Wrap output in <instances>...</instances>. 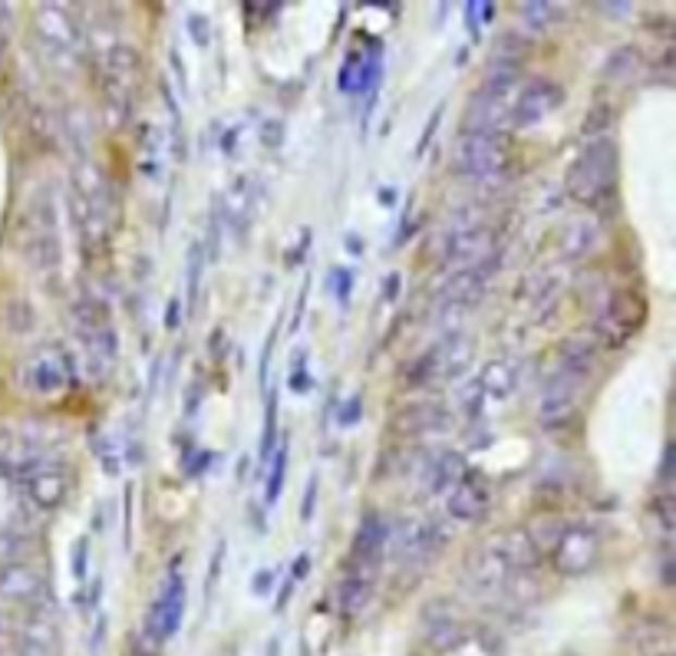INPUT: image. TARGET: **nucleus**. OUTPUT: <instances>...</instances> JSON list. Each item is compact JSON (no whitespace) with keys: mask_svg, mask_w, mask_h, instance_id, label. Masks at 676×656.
I'll return each instance as SVG.
<instances>
[{"mask_svg":"<svg viewBox=\"0 0 676 656\" xmlns=\"http://www.w3.org/2000/svg\"><path fill=\"white\" fill-rule=\"evenodd\" d=\"M538 548L531 544L525 528H505L492 537H486L479 548L466 558L463 578L469 591L492 597L512 587L518 578H525L538 565Z\"/></svg>","mask_w":676,"mask_h":656,"instance_id":"1","label":"nucleus"},{"mask_svg":"<svg viewBox=\"0 0 676 656\" xmlns=\"http://www.w3.org/2000/svg\"><path fill=\"white\" fill-rule=\"evenodd\" d=\"M521 89V66L489 63L482 86L472 92L463 113V133H505Z\"/></svg>","mask_w":676,"mask_h":656,"instance_id":"2","label":"nucleus"},{"mask_svg":"<svg viewBox=\"0 0 676 656\" xmlns=\"http://www.w3.org/2000/svg\"><path fill=\"white\" fill-rule=\"evenodd\" d=\"M34 40L47 66H53L60 76H73L83 66V27L76 14L63 4H37L34 8Z\"/></svg>","mask_w":676,"mask_h":656,"instance_id":"3","label":"nucleus"},{"mask_svg":"<svg viewBox=\"0 0 676 656\" xmlns=\"http://www.w3.org/2000/svg\"><path fill=\"white\" fill-rule=\"evenodd\" d=\"M568 195L578 205H601L617 188V146L607 136H594L575 156L565 175Z\"/></svg>","mask_w":676,"mask_h":656,"instance_id":"4","label":"nucleus"},{"mask_svg":"<svg viewBox=\"0 0 676 656\" xmlns=\"http://www.w3.org/2000/svg\"><path fill=\"white\" fill-rule=\"evenodd\" d=\"M21 248H24V258L40 274H57L63 268L60 218H57V201L50 191H37L27 201V211L21 218Z\"/></svg>","mask_w":676,"mask_h":656,"instance_id":"5","label":"nucleus"},{"mask_svg":"<svg viewBox=\"0 0 676 656\" xmlns=\"http://www.w3.org/2000/svg\"><path fill=\"white\" fill-rule=\"evenodd\" d=\"M102 96H106V120L112 129H120L133 116L136 102V83L143 70V57L133 44L116 40L102 53Z\"/></svg>","mask_w":676,"mask_h":656,"instance_id":"6","label":"nucleus"},{"mask_svg":"<svg viewBox=\"0 0 676 656\" xmlns=\"http://www.w3.org/2000/svg\"><path fill=\"white\" fill-rule=\"evenodd\" d=\"M73 323H76V337L86 350L89 373L96 380L109 376L112 363H116V354H120V341H116V326H112L106 304L96 297H79L73 304Z\"/></svg>","mask_w":676,"mask_h":656,"instance_id":"7","label":"nucleus"},{"mask_svg":"<svg viewBox=\"0 0 676 656\" xmlns=\"http://www.w3.org/2000/svg\"><path fill=\"white\" fill-rule=\"evenodd\" d=\"M472 354H476V337L463 334V331H453L448 337H442L439 344H432L419 360H413V367L403 373V383L409 389L448 383V380H456L469 367Z\"/></svg>","mask_w":676,"mask_h":656,"instance_id":"8","label":"nucleus"},{"mask_svg":"<svg viewBox=\"0 0 676 656\" xmlns=\"http://www.w3.org/2000/svg\"><path fill=\"white\" fill-rule=\"evenodd\" d=\"M453 165L472 182H495L512 169L508 133H463L456 139Z\"/></svg>","mask_w":676,"mask_h":656,"instance_id":"9","label":"nucleus"},{"mask_svg":"<svg viewBox=\"0 0 676 656\" xmlns=\"http://www.w3.org/2000/svg\"><path fill=\"white\" fill-rule=\"evenodd\" d=\"M551 565L565 578H581L594 568L601 555V534L588 521H565L551 544Z\"/></svg>","mask_w":676,"mask_h":656,"instance_id":"10","label":"nucleus"},{"mask_svg":"<svg viewBox=\"0 0 676 656\" xmlns=\"http://www.w3.org/2000/svg\"><path fill=\"white\" fill-rule=\"evenodd\" d=\"M73 383V357L60 344H40L24 363H21V386L30 396L53 399L66 393Z\"/></svg>","mask_w":676,"mask_h":656,"instance_id":"11","label":"nucleus"},{"mask_svg":"<svg viewBox=\"0 0 676 656\" xmlns=\"http://www.w3.org/2000/svg\"><path fill=\"white\" fill-rule=\"evenodd\" d=\"M585 383L588 380H578L571 373H554L544 389H541V399H538V422L544 429H565L571 425V419L578 416L581 409V396H585Z\"/></svg>","mask_w":676,"mask_h":656,"instance_id":"12","label":"nucleus"},{"mask_svg":"<svg viewBox=\"0 0 676 656\" xmlns=\"http://www.w3.org/2000/svg\"><path fill=\"white\" fill-rule=\"evenodd\" d=\"M182 614H185V578L172 568L146 614V633L156 643H165L179 633L182 627Z\"/></svg>","mask_w":676,"mask_h":656,"instance_id":"13","label":"nucleus"},{"mask_svg":"<svg viewBox=\"0 0 676 656\" xmlns=\"http://www.w3.org/2000/svg\"><path fill=\"white\" fill-rule=\"evenodd\" d=\"M448 425H453V416H448V409L439 399L406 403L390 419V432L396 435V440H406V443H416V440H426V435L445 432Z\"/></svg>","mask_w":676,"mask_h":656,"instance_id":"14","label":"nucleus"},{"mask_svg":"<svg viewBox=\"0 0 676 656\" xmlns=\"http://www.w3.org/2000/svg\"><path fill=\"white\" fill-rule=\"evenodd\" d=\"M17 485H21V492H24V498L37 508V511H57L63 502H66V495H70V475H66V466H60V462H40V466H34L30 472H24L21 479H17Z\"/></svg>","mask_w":676,"mask_h":656,"instance_id":"15","label":"nucleus"},{"mask_svg":"<svg viewBox=\"0 0 676 656\" xmlns=\"http://www.w3.org/2000/svg\"><path fill=\"white\" fill-rule=\"evenodd\" d=\"M561 102H565V89H561L554 79H528L518 89V99L512 109V126L534 129L538 123H544L554 113Z\"/></svg>","mask_w":676,"mask_h":656,"instance_id":"16","label":"nucleus"},{"mask_svg":"<svg viewBox=\"0 0 676 656\" xmlns=\"http://www.w3.org/2000/svg\"><path fill=\"white\" fill-rule=\"evenodd\" d=\"M17 656H60V627L47 601L34 604L17 623Z\"/></svg>","mask_w":676,"mask_h":656,"instance_id":"17","label":"nucleus"},{"mask_svg":"<svg viewBox=\"0 0 676 656\" xmlns=\"http://www.w3.org/2000/svg\"><path fill=\"white\" fill-rule=\"evenodd\" d=\"M489 255H495V232L486 222H466V225H456L445 232V242H442L445 264L466 268V264H476Z\"/></svg>","mask_w":676,"mask_h":656,"instance_id":"18","label":"nucleus"},{"mask_svg":"<svg viewBox=\"0 0 676 656\" xmlns=\"http://www.w3.org/2000/svg\"><path fill=\"white\" fill-rule=\"evenodd\" d=\"M255 205H258V175H235V182L224 188L221 195V225L224 232H232V235H245L248 222H251V214H255Z\"/></svg>","mask_w":676,"mask_h":656,"instance_id":"19","label":"nucleus"},{"mask_svg":"<svg viewBox=\"0 0 676 656\" xmlns=\"http://www.w3.org/2000/svg\"><path fill=\"white\" fill-rule=\"evenodd\" d=\"M0 601L34 607L44 601V574L30 561H8L0 565Z\"/></svg>","mask_w":676,"mask_h":656,"instance_id":"20","label":"nucleus"},{"mask_svg":"<svg viewBox=\"0 0 676 656\" xmlns=\"http://www.w3.org/2000/svg\"><path fill=\"white\" fill-rule=\"evenodd\" d=\"M445 541V531L435 528V518H413L396 534V558L400 561H429Z\"/></svg>","mask_w":676,"mask_h":656,"instance_id":"21","label":"nucleus"},{"mask_svg":"<svg viewBox=\"0 0 676 656\" xmlns=\"http://www.w3.org/2000/svg\"><path fill=\"white\" fill-rule=\"evenodd\" d=\"M386 544H390V524H386L383 515L370 511V515L360 521L357 534H354V561L360 565L354 574L370 578V571H373V568L383 561V555H386Z\"/></svg>","mask_w":676,"mask_h":656,"instance_id":"22","label":"nucleus"},{"mask_svg":"<svg viewBox=\"0 0 676 656\" xmlns=\"http://www.w3.org/2000/svg\"><path fill=\"white\" fill-rule=\"evenodd\" d=\"M492 505V488L482 475L466 472L463 482L445 495V511L453 521H479Z\"/></svg>","mask_w":676,"mask_h":656,"instance_id":"23","label":"nucleus"},{"mask_svg":"<svg viewBox=\"0 0 676 656\" xmlns=\"http://www.w3.org/2000/svg\"><path fill=\"white\" fill-rule=\"evenodd\" d=\"M598 242H601V222L591 214H581V218H575V222L565 225V232H561L557 251L565 261H581L598 248Z\"/></svg>","mask_w":676,"mask_h":656,"instance_id":"24","label":"nucleus"},{"mask_svg":"<svg viewBox=\"0 0 676 656\" xmlns=\"http://www.w3.org/2000/svg\"><path fill=\"white\" fill-rule=\"evenodd\" d=\"M476 386L482 389V396H486L489 403H502V399H508V396L515 393V386H518V363H515L512 357H495V360H489V363L482 367Z\"/></svg>","mask_w":676,"mask_h":656,"instance_id":"25","label":"nucleus"},{"mask_svg":"<svg viewBox=\"0 0 676 656\" xmlns=\"http://www.w3.org/2000/svg\"><path fill=\"white\" fill-rule=\"evenodd\" d=\"M598 367V344L591 337H568L557 347V373L588 380Z\"/></svg>","mask_w":676,"mask_h":656,"instance_id":"26","label":"nucleus"},{"mask_svg":"<svg viewBox=\"0 0 676 656\" xmlns=\"http://www.w3.org/2000/svg\"><path fill=\"white\" fill-rule=\"evenodd\" d=\"M463 475H466V459L453 449H442L426 469V485L432 495H448L463 482Z\"/></svg>","mask_w":676,"mask_h":656,"instance_id":"27","label":"nucleus"},{"mask_svg":"<svg viewBox=\"0 0 676 656\" xmlns=\"http://www.w3.org/2000/svg\"><path fill=\"white\" fill-rule=\"evenodd\" d=\"M370 594H373V581L370 578L347 574V578H341V584H336V591H333V607L341 610L344 617H354V614H360L370 604Z\"/></svg>","mask_w":676,"mask_h":656,"instance_id":"28","label":"nucleus"},{"mask_svg":"<svg viewBox=\"0 0 676 656\" xmlns=\"http://www.w3.org/2000/svg\"><path fill=\"white\" fill-rule=\"evenodd\" d=\"M640 66H643V53L634 44H620V47H614V53L604 63V79H611V83H630L640 73Z\"/></svg>","mask_w":676,"mask_h":656,"instance_id":"29","label":"nucleus"},{"mask_svg":"<svg viewBox=\"0 0 676 656\" xmlns=\"http://www.w3.org/2000/svg\"><path fill=\"white\" fill-rule=\"evenodd\" d=\"M463 636H466V630H463V623L456 617L439 614L435 620H426V640L435 649H453V646L463 643Z\"/></svg>","mask_w":676,"mask_h":656,"instance_id":"30","label":"nucleus"},{"mask_svg":"<svg viewBox=\"0 0 676 656\" xmlns=\"http://www.w3.org/2000/svg\"><path fill=\"white\" fill-rule=\"evenodd\" d=\"M165 136L159 129V123H143L139 126V152H143V172L159 175V156H162Z\"/></svg>","mask_w":676,"mask_h":656,"instance_id":"31","label":"nucleus"},{"mask_svg":"<svg viewBox=\"0 0 676 656\" xmlns=\"http://www.w3.org/2000/svg\"><path fill=\"white\" fill-rule=\"evenodd\" d=\"M518 14H521V24H525L528 30L541 34V30H548V27L554 24L557 8H554V4H541V0H528V4L518 8Z\"/></svg>","mask_w":676,"mask_h":656,"instance_id":"32","label":"nucleus"},{"mask_svg":"<svg viewBox=\"0 0 676 656\" xmlns=\"http://www.w3.org/2000/svg\"><path fill=\"white\" fill-rule=\"evenodd\" d=\"M284 472H287V435H281V449L274 456V466H271V475H268V505L278 502L281 488H284Z\"/></svg>","mask_w":676,"mask_h":656,"instance_id":"33","label":"nucleus"},{"mask_svg":"<svg viewBox=\"0 0 676 656\" xmlns=\"http://www.w3.org/2000/svg\"><path fill=\"white\" fill-rule=\"evenodd\" d=\"M650 515L656 518V524H660V531H673V495H669V485H663L660 492H656V498L650 502Z\"/></svg>","mask_w":676,"mask_h":656,"instance_id":"34","label":"nucleus"},{"mask_svg":"<svg viewBox=\"0 0 676 656\" xmlns=\"http://www.w3.org/2000/svg\"><path fill=\"white\" fill-rule=\"evenodd\" d=\"M93 456L102 462V469H106L109 475H120V446H116V443L96 440V443H93Z\"/></svg>","mask_w":676,"mask_h":656,"instance_id":"35","label":"nucleus"},{"mask_svg":"<svg viewBox=\"0 0 676 656\" xmlns=\"http://www.w3.org/2000/svg\"><path fill=\"white\" fill-rule=\"evenodd\" d=\"M34 323V310L24 304V300H11L8 304V326H11V331H27V326Z\"/></svg>","mask_w":676,"mask_h":656,"instance_id":"36","label":"nucleus"},{"mask_svg":"<svg viewBox=\"0 0 676 656\" xmlns=\"http://www.w3.org/2000/svg\"><path fill=\"white\" fill-rule=\"evenodd\" d=\"M188 34H192L195 47L205 50L211 44V21L205 14H188Z\"/></svg>","mask_w":676,"mask_h":656,"instance_id":"37","label":"nucleus"},{"mask_svg":"<svg viewBox=\"0 0 676 656\" xmlns=\"http://www.w3.org/2000/svg\"><path fill=\"white\" fill-rule=\"evenodd\" d=\"M274 419H278V406H274V399H268V419H265V432H261V456L271 453V443H274Z\"/></svg>","mask_w":676,"mask_h":656,"instance_id":"38","label":"nucleus"},{"mask_svg":"<svg viewBox=\"0 0 676 656\" xmlns=\"http://www.w3.org/2000/svg\"><path fill=\"white\" fill-rule=\"evenodd\" d=\"M261 143H265L268 149H278V146L284 143V123H278V120H268V123L261 126Z\"/></svg>","mask_w":676,"mask_h":656,"instance_id":"39","label":"nucleus"},{"mask_svg":"<svg viewBox=\"0 0 676 656\" xmlns=\"http://www.w3.org/2000/svg\"><path fill=\"white\" fill-rule=\"evenodd\" d=\"M86 558H89V548H86V537L76 541V552H73V574L83 581L86 578Z\"/></svg>","mask_w":676,"mask_h":656,"instance_id":"40","label":"nucleus"},{"mask_svg":"<svg viewBox=\"0 0 676 656\" xmlns=\"http://www.w3.org/2000/svg\"><path fill=\"white\" fill-rule=\"evenodd\" d=\"M198 264H201V255H198V245L192 248V261H188V290H192V304H195V297H198Z\"/></svg>","mask_w":676,"mask_h":656,"instance_id":"41","label":"nucleus"},{"mask_svg":"<svg viewBox=\"0 0 676 656\" xmlns=\"http://www.w3.org/2000/svg\"><path fill=\"white\" fill-rule=\"evenodd\" d=\"M314 498H317V475H310V485L304 492V505H300V518L307 521L314 515Z\"/></svg>","mask_w":676,"mask_h":656,"instance_id":"42","label":"nucleus"},{"mask_svg":"<svg viewBox=\"0 0 676 656\" xmlns=\"http://www.w3.org/2000/svg\"><path fill=\"white\" fill-rule=\"evenodd\" d=\"M333 281H336V290H341V297H347V290H351V271H344V268L330 271V284Z\"/></svg>","mask_w":676,"mask_h":656,"instance_id":"43","label":"nucleus"},{"mask_svg":"<svg viewBox=\"0 0 676 656\" xmlns=\"http://www.w3.org/2000/svg\"><path fill=\"white\" fill-rule=\"evenodd\" d=\"M598 11H601V14H611V17H627L634 8H630V4H598Z\"/></svg>","mask_w":676,"mask_h":656,"instance_id":"44","label":"nucleus"},{"mask_svg":"<svg viewBox=\"0 0 676 656\" xmlns=\"http://www.w3.org/2000/svg\"><path fill=\"white\" fill-rule=\"evenodd\" d=\"M17 627H14V617L4 610V607H0V636H8V633H14Z\"/></svg>","mask_w":676,"mask_h":656,"instance_id":"45","label":"nucleus"},{"mask_svg":"<svg viewBox=\"0 0 676 656\" xmlns=\"http://www.w3.org/2000/svg\"><path fill=\"white\" fill-rule=\"evenodd\" d=\"M169 60H172V66H175V76H179V83L185 86V66H182V57L172 50V53H169Z\"/></svg>","mask_w":676,"mask_h":656,"instance_id":"46","label":"nucleus"},{"mask_svg":"<svg viewBox=\"0 0 676 656\" xmlns=\"http://www.w3.org/2000/svg\"><path fill=\"white\" fill-rule=\"evenodd\" d=\"M307 568H310V558H307V555H300V558H297V565H294V581H300Z\"/></svg>","mask_w":676,"mask_h":656,"instance_id":"47","label":"nucleus"},{"mask_svg":"<svg viewBox=\"0 0 676 656\" xmlns=\"http://www.w3.org/2000/svg\"><path fill=\"white\" fill-rule=\"evenodd\" d=\"M268 587H271V571H261V574H258V581H255V591H258V594H265Z\"/></svg>","mask_w":676,"mask_h":656,"instance_id":"48","label":"nucleus"},{"mask_svg":"<svg viewBox=\"0 0 676 656\" xmlns=\"http://www.w3.org/2000/svg\"><path fill=\"white\" fill-rule=\"evenodd\" d=\"M165 323H169V331H172V326H179V300L169 304V320Z\"/></svg>","mask_w":676,"mask_h":656,"instance_id":"49","label":"nucleus"},{"mask_svg":"<svg viewBox=\"0 0 676 656\" xmlns=\"http://www.w3.org/2000/svg\"><path fill=\"white\" fill-rule=\"evenodd\" d=\"M4 57H8V37L0 34V66H4Z\"/></svg>","mask_w":676,"mask_h":656,"instance_id":"50","label":"nucleus"},{"mask_svg":"<svg viewBox=\"0 0 676 656\" xmlns=\"http://www.w3.org/2000/svg\"><path fill=\"white\" fill-rule=\"evenodd\" d=\"M653 656H673V653H653Z\"/></svg>","mask_w":676,"mask_h":656,"instance_id":"51","label":"nucleus"}]
</instances>
